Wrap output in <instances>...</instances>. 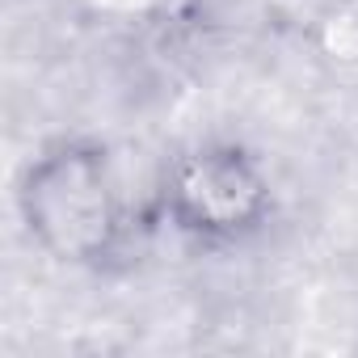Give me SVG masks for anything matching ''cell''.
Listing matches in <instances>:
<instances>
[{"mask_svg": "<svg viewBox=\"0 0 358 358\" xmlns=\"http://www.w3.org/2000/svg\"><path fill=\"white\" fill-rule=\"evenodd\" d=\"M173 203L199 232H236L262 215L266 186L236 152H207L177 173Z\"/></svg>", "mask_w": 358, "mask_h": 358, "instance_id": "1", "label": "cell"}]
</instances>
